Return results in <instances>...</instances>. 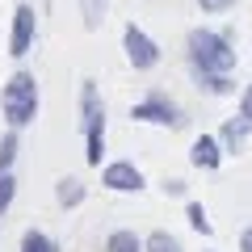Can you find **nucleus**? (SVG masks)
<instances>
[{
  "label": "nucleus",
  "instance_id": "obj_14",
  "mask_svg": "<svg viewBox=\"0 0 252 252\" xmlns=\"http://www.w3.org/2000/svg\"><path fill=\"white\" fill-rule=\"evenodd\" d=\"M143 252H185V244L172 231H152V235H143Z\"/></svg>",
  "mask_w": 252,
  "mask_h": 252
},
{
  "label": "nucleus",
  "instance_id": "obj_16",
  "mask_svg": "<svg viewBox=\"0 0 252 252\" xmlns=\"http://www.w3.org/2000/svg\"><path fill=\"white\" fill-rule=\"evenodd\" d=\"M105 9H109V0H80L84 30H101V21H105Z\"/></svg>",
  "mask_w": 252,
  "mask_h": 252
},
{
  "label": "nucleus",
  "instance_id": "obj_21",
  "mask_svg": "<svg viewBox=\"0 0 252 252\" xmlns=\"http://www.w3.org/2000/svg\"><path fill=\"white\" fill-rule=\"evenodd\" d=\"M164 193H168V198H185V181H181V177L164 181Z\"/></svg>",
  "mask_w": 252,
  "mask_h": 252
},
{
  "label": "nucleus",
  "instance_id": "obj_8",
  "mask_svg": "<svg viewBox=\"0 0 252 252\" xmlns=\"http://www.w3.org/2000/svg\"><path fill=\"white\" fill-rule=\"evenodd\" d=\"M223 160H227V147H223L219 135H198V139H193V147H189V164H193V168L215 172Z\"/></svg>",
  "mask_w": 252,
  "mask_h": 252
},
{
  "label": "nucleus",
  "instance_id": "obj_19",
  "mask_svg": "<svg viewBox=\"0 0 252 252\" xmlns=\"http://www.w3.org/2000/svg\"><path fill=\"white\" fill-rule=\"evenodd\" d=\"M240 0H198V9L202 13H227V9H235Z\"/></svg>",
  "mask_w": 252,
  "mask_h": 252
},
{
  "label": "nucleus",
  "instance_id": "obj_12",
  "mask_svg": "<svg viewBox=\"0 0 252 252\" xmlns=\"http://www.w3.org/2000/svg\"><path fill=\"white\" fill-rule=\"evenodd\" d=\"M105 252H143V235H135L130 227H118L105 235Z\"/></svg>",
  "mask_w": 252,
  "mask_h": 252
},
{
  "label": "nucleus",
  "instance_id": "obj_13",
  "mask_svg": "<svg viewBox=\"0 0 252 252\" xmlns=\"http://www.w3.org/2000/svg\"><path fill=\"white\" fill-rule=\"evenodd\" d=\"M17 152H21V135H17V126H9V130L0 135V172H13Z\"/></svg>",
  "mask_w": 252,
  "mask_h": 252
},
{
  "label": "nucleus",
  "instance_id": "obj_5",
  "mask_svg": "<svg viewBox=\"0 0 252 252\" xmlns=\"http://www.w3.org/2000/svg\"><path fill=\"white\" fill-rule=\"evenodd\" d=\"M122 51H126V63H130L135 72H152L156 63H160V42H156L143 26H135V21L122 26Z\"/></svg>",
  "mask_w": 252,
  "mask_h": 252
},
{
  "label": "nucleus",
  "instance_id": "obj_15",
  "mask_svg": "<svg viewBox=\"0 0 252 252\" xmlns=\"http://www.w3.org/2000/svg\"><path fill=\"white\" fill-rule=\"evenodd\" d=\"M21 252H59V244L51 240L46 231H38V227H30L26 235H21Z\"/></svg>",
  "mask_w": 252,
  "mask_h": 252
},
{
  "label": "nucleus",
  "instance_id": "obj_22",
  "mask_svg": "<svg viewBox=\"0 0 252 252\" xmlns=\"http://www.w3.org/2000/svg\"><path fill=\"white\" fill-rule=\"evenodd\" d=\"M240 252H252V227H248V231L240 235Z\"/></svg>",
  "mask_w": 252,
  "mask_h": 252
},
{
  "label": "nucleus",
  "instance_id": "obj_3",
  "mask_svg": "<svg viewBox=\"0 0 252 252\" xmlns=\"http://www.w3.org/2000/svg\"><path fill=\"white\" fill-rule=\"evenodd\" d=\"M0 114H4V122L9 126H30L38 118V76L34 72H13L9 84L0 89Z\"/></svg>",
  "mask_w": 252,
  "mask_h": 252
},
{
  "label": "nucleus",
  "instance_id": "obj_2",
  "mask_svg": "<svg viewBox=\"0 0 252 252\" xmlns=\"http://www.w3.org/2000/svg\"><path fill=\"white\" fill-rule=\"evenodd\" d=\"M80 135H84V160L101 168V160H105V101L97 93V80H80Z\"/></svg>",
  "mask_w": 252,
  "mask_h": 252
},
{
  "label": "nucleus",
  "instance_id": "obj_10",
  "mask_svg": "<svg viewBox=\"0 0 252 252\" xmlns=\"http://www.w3.org/2000/svg\"><path fill=\"white\" fill-rule=\"evenodd\" d=\"M84 198H89L84 181H76V177H59V181H55V202H59L63 210H76V206H84Z\"/></svg>",
  "mask_w": 252,
  "mask_h": 252
},
{
  "label": "nucleus",
  "instance_id": "obj_11",
  "mask_svg": "<svg viewBox=\"0 0 252 252\" xmlns=\"http://www.w3.org/2000/svg\"><path fill=\"white\" fill-rule=\"evenodd\" d=\"M189 76L198 80V89L215 93V97H231V93H235V80H231V72H193V67H189Z\"/></svg>",
  "mask_w": 252,
  "mask_h": 252
},
{
  "label": "nucleus",
  "instance_id": "obj_20",
  "mask_svg": "<svg viewBox=\"0 0 252 252\" xmlns=\"http://www.w3.org/2000/svg\"><path fill=\"white\" fill-rule=\"evenodd\" d=\"M240 114H244V118L252 122V80L244 84V93H240Z\"/></svg>",
  "mask_w": 252,
  "mask_h": 252
},
{
  "label": "nucleus",
  "instance_id": "obj_4",
  "mask_svg": "<svg viewBox=\"0 0 252 252\" xmlns=\"http://www.w3.org/2000/svg\"><path fill=\"white\" fill-rule=\"evenodd\" d=\"M130 118H135V122H152V126H172V130L185 126V109H181L164 89H152L143 101H135V105H130Z\"/></svg>",
  "mask_w": 252,
  "mask_h": 252
},
{
  "label": "nucleus",
  "instance_id": "obj_6",
  "mask_svg": "<svg viewBox=\"0 0 252 252\" xmlns=\"http://www.w3.org/2000/svg\"><path fill=\"white\" fill-rule=\"evenodd\" d=\"M101 185L114 189V193H139L147 185V177L135 160H109V164H101Z\"/></svg>",
  "mask_w": 252,
  "mask_h": 252
},
{
  "label": "nucleus",
  "instance_id": "obj_9",
  "mask_svg": "<svg viewBox=\"0 0 252 252\" xmlns=\"http://www.w3.org/2000/svg\"><path fill=\"white\" fill-rule=\"evenodd\" d=\"M248 135H252V122H248V118H244V114L227 118V122L219 126V139H223L227 156H240V152H244V143H248Z\"/></svg>",
  "mask_w": 252,
  "mask_h": 252
},
{
  "label": "nucleus",
  "instance_id": "obj_18",
  "mask_svg": "<svg viewBox=\"0 0 252 252\" xmlns=\"http://www.w3.org/2000/svg\"><path fill=\"white\" fill-rule=\"evenodd\" d=\"M13 198H17V177H13V172H0V219L9 215Z\"/></svg>",
  "mask_w": 252,
  "mask_h": 252
},
{
  "label": "nucleus",
  "instance_id": "obj_17",
  "mask_svg": "<svg viewBox=\"0 0 252 252\" xmlns=\"http://www.w3.org/2000/svg\"><path fill=\"white\" fill-rule=\"evenodd\" d=\"M185 219H189V227H193L198 235H210V231H215V227H210V219H206V206H202V202H185Z\"/></svg>",
  "mask_w": 252,
  "mask_h": 252
},
{
  "label": "nucleus",
  "instance_id": "obj_1",
  "mask_svg": "<svg viewBox=\"0 0 252 252\" xmlns=\"http://www.w3.org/2000/svg\"><path fill=\"white\" fill-rule=\"evenodd\" d=\"M185 55H189L193 72H235V46L219 30H206V26L189 30L185 34Z\"/></svg>",
  "mask_w": 252,
  "mask_h": 252
},
{
  "label": "nucleus",
  "instance_id": "obj_7",
  "mask_svg": "<svg viewBox=\"0 0 252 252\" xmlns=\"http://www.w3.org/2000/svg\"><path fill=\"white\" fill-rule=\"evenodd\" d=\"M34 38H38V13H34V4H17V9H13V30H9V55H13V59L30 55Z\"/></svg>",
  "mask_w": 252,
  "mask_h": 252
}]
</instances>
